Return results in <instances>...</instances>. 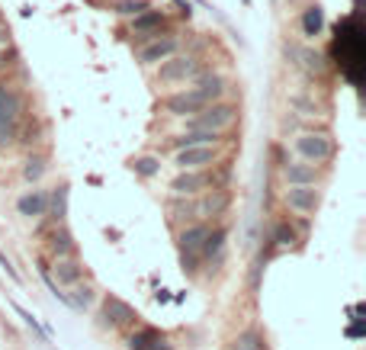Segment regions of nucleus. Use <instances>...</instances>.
<instances>
[{"label":"nucleus","instance_id":"obj_1","mask_svg":"<svg viewBox=\"0 0 366 350\" xmlns=\"http://www.w3.org/2000/svg\"><path fill=\"white\" fill-rule=\"evenodd\" d=\"M235 116H238V106L216 100V103H206V106H203L199 113H193V116L187 119V129H212V132H222V129H228V126L235 122Z\"/></svg>","mask_w":366,"mask_h":350},{"label":"nucleus","instance_id":"obj_2","mask_svg":"<svg viewBox=\"0 0 366 350\" xmlns=\"http://www.w3.org/2000/svg\"><path fill=\"white\" fill-rule=\"evenodd\" d=\"M199 71H203V68H199L196 58H193V55H180V52H177V55H170V58H164V61H161L154 77H158V84L170 87V84H187V81H193Z\"/></svg>","mask_w":366,"mask_h":350},{"label":"nucleus","instance_id":"obj_3","mask_svg":"<svg viewBox=\"0 0 366 350\" xmlns=\"http://www.w3.org/2000/svg\"><path fill=\"white\" fill-rule=\"evenodd\" d=\"M292 148L309 164H321V161H328L334 155V142H331L328 132H302V135H296Z\"/></svg>","mask_w":366,"mask_h":350},{"label":"nucleus","instance_id":"obj_4","mask_svg":"<svg viewBox=\"0 0 366 350\" xmlns=\"http://www.w3.org/2000/svg\"><path fill=\"white\" fill-rule=\"evenodd\" d=\"M161 32H170V17L164 10H141L132 17V36L135 42H148V39L161 36Z\"/></svg>","mask_w":366,"mask_h":350},{"label":"nucleus","instance_id":"obj_5","mask_svg":"<svg viewBox=\"0 0 366 350\" xmlns=\"http://www.w3.org/2000/svg\"><path fill=\"white\" fill-rule=\"evenodd\" d=\"M177 52H180V39L174 36V32H161V36L148 39V42H141L139 61H141L145 68H154V65H161L164 58L177 55Z\"/></svg>","mask_w":366,"mask_h":350},{"label":"nucleus","instance_id":"obj_6","mask_svg":"<svg viewBox=\"0 0 366 350\" xmlns=\"http://www.w3.org/2000/svg\"><path fill=\"white\" fill-rule=\"evenodd\" d=\"M19 122V97L7 87H0V145H10Z\"/></svg>","mask_w":366,"mask_h":350},{"label":"nucleus","instance_id":"obj_7","mask_svg":"<svg viewBox=\"0 0 366 350\" xmlns=\"http://www.w3.org/2000/svg\"><path fill=\"white\" fill-rule=\"evenodd\" d=\"M203 106H206V100H203V93H199L196 87H183V90L164 97V110H167L170 116H193V113H199Z\"/></svg>","mask_w":366,"mask_h":350},{"label":"nucleus","instance_id":"obj_8","mask_svg":"<svg viewBox=\"0 0 366 350\" xmlns=\"http://www.w3.org/2000/svg\"><path fill=\"white\" fill-rule=\"evenodd\" d=\"M216 145H187V148H177V155H174V164L180 171H199V167H206L216 161Z\"/></svg>","mask_w":366,"mask_h":350},{"label":"nucleus","instance_id":"obj_9","mask_svg":"<svg viewBox=\"0 0 366 350\" xmlns=\"http://www.w3.org/2000/svg\"><path fill=\"white\" fill-rule=\"evenodd\" d=\"M283 200H286V206H289L292 212H302V215L315 212V209H318V203H321V196H318L315 186H289Z\"/></svg>","mask_w":366,"mask_h":350},{"label":"nucleus","instance_id":"obj_10","mask_svg":"<svg viewBox=\"0 0 366 350\" xmlns=\"http://www.w3.org/2000/svg\"><path fill=\"white\" fill-rule=\"evenodd\" d=\"M209 186V174L199 167V171H180L174 180H170V190L177 196H193V193H203Z\"/></svg>","mask_w":366,"mask_h":350},{"label":"nucleus","instance_id":"obj_11","mask_svg":"<svg viewBox=\"0 0 366 350\" xmlns=\"http://www.w3.org/2000/svg\"><path fill=\"white\" fill-rule=\"evenodd\" d=\"M193 87L203 93V100L206 103H216V100L225 97V77L216 74V71H199L196 77H193Z\"/></svg>","mask_w":366,"mask_h":350},{"label":"nucleus","instance_id":"obj_12","mask_svg":"<svg viewBox=\"0 0 366 350\" xmlns=\"http://www.w3.org/2000/svg\"><path fill=\"white\" fill-rule=\"evenodd\" d=\"M206 235H209V225H206V222H193V225H187V229L177 235L180 251H183V254H199V248H203Z\"/></svg>","mask_w":366,"mask_h":350},{"label":"nucleus","instance_id":"obj_13","mask_svg":"<svg viewBox=\"0 0 366 350\" xmlns=\"http://www.w3.org/2000/svg\"><path fill=\"white\" fill-rule=\"evenodd\" d=\"M283 177L289 186H315L318 184V171L309 161H299V164H286L283 167Z\"/></svg>","mask_w":366,"mask_h":350},{"label":"nucleus","instance_id":"obj_14","mask_svg":"<svg viewBox=\"0 0 366 350\" xmlns=\"http://www.w3.org/2000/svg\"><path fill=\"white\" fill-rule=\"evenodd\" d=\"M103 315H106V318H110L113 324H132L135 318H139V312H135L129 302L116 299V295H106V299H103Z\"/></svg>","mask_w":366,"mask_h":350},{"label":"nucleus","instance_id":"obj_15","mask_svg":"<svg viewBox=\"0 0 366 350\" xmlns=\"http://www.w3.org/2000/svg\"><path fill=\"white\" fill-rule=\"evenodd\" d=\"M129 347L132 350H170L167 338H164L161 331H154V328H141V331H135L129 338Z\"/></svg>","mask_w":366,"mask_h":350},{"label":"nucleus","instance_id":"obj_16","mask_svg":"<svg viewBox=\"0 0 366 350\" xmlns=\"http://www.w3.org/2000/svg\"><path fill=\"white\" fill-rule=\"evenodd\" d=\"M17 209H19V215H26V219H39V215H45V209H48V193L32 190V193L19 196Z\"/></svg>","mask_w":366,"mask_h":350},{"label":"nucleus","instance_id":"obj_17","mask_svg":"<svg viewBox=\"0 0 366 350\" xmlns=\"http://www.w3.org/2000/svg\"><path fill=\"white\" fill-rule=\"evenodd\" d=\"M325 32V10L318 3H309L302 10V36L305 39H318Z\"/></svg>","mask_w":366,"mask_h":350},{"label":"nucleus","instance_id":"obj_18","mask_svg":"<svg viewBox=\"0 0 366 350\" xmlns=\"http://www.w3.org/2000/svg\"><path fill=\"white\" fill-rule=\"evenodd\" d=\"M55 277H58V286H74L84 277V267L74 257H55Z\"/></svg>","mask_w":366,"mask_h":350},{"label":"nucleus","instance_id":"obj_19","mask_svg":"<svg viewBox=\"0 0 366 350\" xmlns=\"http://www.w3.org/2000/svg\"><path fill=\"white\" fill-rule=\"evenodd\" d=\"M48 254L52 257H71L74 254V238L68 229H55L48 235Z\"/></svg>","mask_w":366,"mask_h":350},{"label":"nucleus","instance_id":"obj_20","mask_svg":"<svg viewBox=\"0 0 366 350\" xmlns=\"http://www.w3.org/2000/svg\"><path fill=\"white\" fill-rule=\"evenodd\" d=\"M296 58H299V65L302 71H309V74H325L328 71V58L321 55V52H315V48H296Z\"/></svg>","mask_w":366,"mask_h":350},{"label":"nucleus","instance_id":"obj_21","mask_svg":"<svg viewBox=\"0 0 366 350\" xmlns=\"http://www.w3.org/2000/svg\"><path fill=\"white\" fill-rule=\"evenodd\" d=\"M228 206V193L225 190H212V193L203 200V203H196V215H222Z\"/></svg>","mask_w":366,"mask_h":350},{"label":"nucleus","instance_id":"obj_22","mask_svg":"<svg viewBox=\"0 0 366 350\" xmlns=\"http://www.w3.org/2000/svg\"><path fill=\"white\" fill-rule=\"evenodd\" d=\"M65 295H68V305H71L74 312H84V309H90V302H94V289H90V286H81V283H74L71 293H65Z\"/></svg>","mask_w":366,"mask_h":350},{"label":"nucleus","instance_id":"obj_23","mask_svg":"<svg viewBox=\"0 0 366 350\" xmlns=\"http://www.w3.org/2000/svg\"><path fill=\"white\" fill-rule=\"evenodd\" d=\"M225 229H216V231H209L206 235V241H203V248H199V254H206V257H216L218 260V254H222V248H225Z\"/></svg>","mask_w":366,"mask_h":350},{"label":"nucleus","instance_id":"obj_24","mask_svg":"<svg viewBox=\"0 0 366 350\" xmlns=\"http://www.w3.org/2000/svg\"><path fill=\"white\" fill-rule=\"evenodd\" d=\"M132 171H135L139 177H154L161 171V161H158V157H151V155L135 157V161H132Z\"/></svg>","mask_w":366,"mask_h":350},{"label":"nucleus","instance_id":"obj_25","mask_svg":"<svg viewBox=\"0 0 366 350\" xmlns=\"http://www.w3.org/2000/svg\"><path fill=\"white\" fill-rule=\"evenodd\" d=\"M48 203H52V215H55L58 222L68 215V186H58L55 193L48 196Z\"/></svg>","mask_w":366,"mask_h":350},{"label":"nucleus","instance_id":"obj_26","mask_svg":"<svg viewBox=\"0 0 366 350\" xmlns=\"http://www.w3.org/2000/svg\"><path fill=\"white\" fill-rule=\"evenodd\" d=\"M232 350H263V338L257 331H244V334H238V338H235Z\"/></svg>","mask_w":366,"mask_h":350},{"label":"nucleus","instance_id":"obj_27","mask_svg":"<svg viewBox=\"0 0 366 350\" xmlns=\"http://www.w3.org/2000/svg\"><path fill=\"white\" fill-rule=\"evenodd\" d=\"M42 174H45V157H29L26 167H23V177H26L29 184H36V180H42Z\"/></svg>","mask_w":366,"mask_h":350},{"label":"nucleus","instance_id":"obj_28","mask_svg":"<svg viewBox=\"0 0 366 350\" xmlns=\"http://www.w3.org/2000/svg\"><path fill=\"white\" fill-rule=\"evenodd\" d=\"M151 3L148 0H119L116 3V13H122V17H135V13H141V10H148Z\"/></svg>","mask_w":366,"mask_h":350},{"label":"nucleus","instance_id":"obj_29","mask_svg":"<svg viewBox=\"0 0 366 350\" xmlns=\"http://www.w3.org/2000/svg\"><path fill=\"white\" fill-rule=\"evenodd\" d=\"M273 241H276V244H292V241H296V231L289 229V222H280V225L273 229Z\"/></svg>","mask_w":366,"mask_h":350},{"label":"nucleus","instance_id":"obj_30","mask_svg":"<svg viewBox=\"0 0 366 350\" xmlns=\"http://www.w3.org/2000/svg\"><path fill=\"white\" fill-rule=\"evenodd\" d=\"M0 267L7 270V273H10V277H13V280H19V277H17V270L10 267V260H7V257H3V254H0Z\"/></svg>","mask_w":366,"mask_h":350},{"label":"nucleus","instance_id":"obj_31","mask_svg":"<svg viewBox=\"0 0 366 350\" xmlns=\"http://www.w3.org/2000/svg\"><path fill=\"white\" fill-rule=\"evenodd\" d=\"M7 42H10V29L0 23V46H7Z\"/></svg>","mask_w":366,"mask_h":350}]
</instances>
